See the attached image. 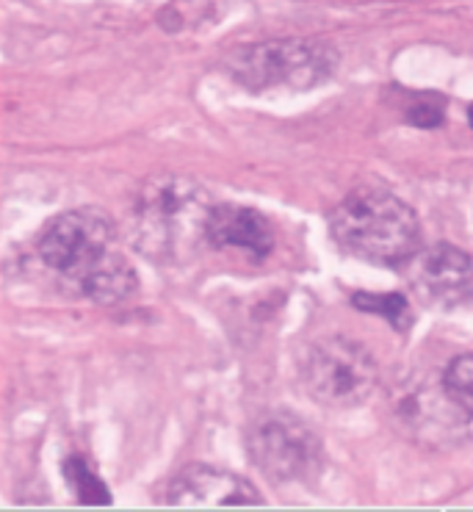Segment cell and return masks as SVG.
<instances>
[{"label":"cell","instance_id":"cell-1","mask_svg":"<svg viewBox=\"0 0 473 512\" xmlns=\"http://www.w3.org/2000/svg\"><path fill=\"white\" fill-rule=\"evenodd\" d=\"M211 194L183 175H155L142 186L131 214L136 250L158 263H180L208 241Z\"/></svg>","mask_w":473,"mask_h":512},{"label":"cell","instance_id":"cell-2","mask_svg":"<svg viewBox=\"0 0 473 512\" xmlns=\"http://www.w3.org/2000/svg\"><path fill=\"white\" fill-rule=\"evenodd\" d=\"M332 239L341 250L377 266H399L415 258L421 227L413 208L388 191H355L330 216Z\"/></svg>","mask_w":473,"mask_h":512},{"label":"cell","instance_id":"cell-3","mask_svg":"<svg viewBox=\"0 0 473 512\" xmlns=\"http://www.w3.org/2000/svg\"><path fill=\"white\" fill-rule=\"evenodd\" d=\"M335 50L324 42L277 39L238 48L227 59V70L252 92L266 89H310L327 81L335 70Z\"/></svg>","mask_w":473,"mask_h":512},{"label":"cell","instance_id":"cell-4","mask_svg":"<svg viewBox=\"0 0 473 512\" xmlns=\"http://www.w3.org/2000/svg\"><path fill=\"white\" fill-rule=\"evenodd\" d=\"M391 416L407 438L429 449H449L471 438L473 416L451 396L443 377L410 374L393 385Z\"/></svg>","mask_w":473,"mask_h":512},{"label":"cell","instance_id":"cell-5","mask_svg":"<svg viewBox=\"0 0 473 512\" xmlns=\"http://www.w3.org/2000/svg\"><path fill=\"white\" fill-rule=\"evenodd\" d=\"M249 457L272 482H313L324 468V443L310 421L269 410L249 427Z\"/></svg>","mask_w":473,"mask_h":512},{"label":"cell","instance_id":"cell-6","mask_svg":"<svg viewBox=\"0 0 473 512\" xmlns=\"http://www.w3.org/2000/svg\"><path fill=\"white\" fill-rule=\"evenodd\" d=\"M302 382L313 402L332 410H346L366 402L379 382V369L374 355L366 346L343 335L321 338L310 346Z\"/></svg>","mask_w":473,"mask_h":512},{"label":"cell","instance_id":"cell-7","mask_svg":"<svg viewBox=\"0 0 473 512\" xmlns=\"http://www.w3.org/2000/svg\"><path fill=\"white\" fill-rule=\"evenodd\" d=\"M114 252V225L97 208L56 216L39 239L42 261L78 286Z\"/></svg>","mask_w":473,"mask_h":512},{"label":"cell","instance_id":"cell-8","mask_svg":"<svg viewBox=\"0 0 473 512\" xmlns=\"http://www.w3.org/2000/svg\"><path fill=\"white\" fill-rule=\"evenodd\" d=\"M166 501L172 507H252L263 499L255 485L238 474L211 465H189L172 479Z\"/></svg>","mask_w":473,"mask_h":512},{"label":"cell","instance_id":"cell-9","mask_svg":"<svg viewBox=\"0 0 473 512\" xmlns=\"http://www.w3.org/2000/svg\"><path fill=\"white\" fill-rule=\"evenodd\" d=\"M415 288L435 305L451 308L473 297V258L454 244H435L415 263Z\"/></svg>","mask_w":473,"mask_h":512},{"label":"cell","instance_id":"cell-10","mask_svg":"<svg viewBox=\"0 0 473 512\" xmlns=\"http://www.w3.org/2000/svg\"><path fill=\"white\" fill-rule=\"evenodd\" d=\"M208 244L216 250H241L255 258H266L274 250V227L255 208L213 205Z\"/></svg>","mask_w":473,"mask_h":512},{"label":"cell","instance_id":"cell-11","mask_svg":"<svg viewBox=\"0 0 473 512\" xmlns=\"http://www.w3.org/2000/svg\"><path fill=\"white\" fill-rule=\"evenodd\" d=\"M81 291L100 305H117L136 291V272L119 252H114L83 280Z\"/></svg>","mask_w":473,"mask_h":512},{"label":"cell","instance_id":"cell-12","mask_svg":"<svg viewBox=\"0 0 473 512\" xmlns=\"http://www.w3.org/2000/svg\"><path fill=\"white\" fill-rule=\"evenodd\" d=\"M64 477L70 482L72 493L78 496L83 504H111V493L108 488L95 477V471L83 463L81 457H70L64 463Z\"/></svg>","mask_w":473,"mask_h":512},{"label":"cell","instance_id":"cell-13","mask_svg":"<svg viewBox=\"0 0 473 512\" xmlns=\"http://www.w3.org/2000/svg\"><path fill=\"white\" fill-rule=\"evenodd\" d=\"M443 382L449 393L457 399V405L473 416V352L454 358L443 371Z\"/></svg>","mask_w":473,"mask_h":512},{"label":"cell","instance_id":"cell-14","mask_svg":"<svg viewBox=\"0 0 473 512\" xmlns=\"http://www.w3.org/2000/svg\"><path fill=\"white\" fill-rule=\"evenodd\" d=\"M355 305L360 310H368V313L385 316L396 330H407V327H410V319H413L407 302H404V297H399V294H357Z\"/></svg>","mask_w":473,"mask_h":512},{"label":"cell","instance_id":"cell-15","mask_svg":"<svg viewBox=\"0 0 473 512\" xmlns=\"http://www.w3.org/2000/svg\"><path fill=\"white\" fill-rule=\"evenodd\" d=\"M468 122H471V128H473V106L468 108Z\"/></svg>","mask_w":473,"mask_h":512}]
</instances>
